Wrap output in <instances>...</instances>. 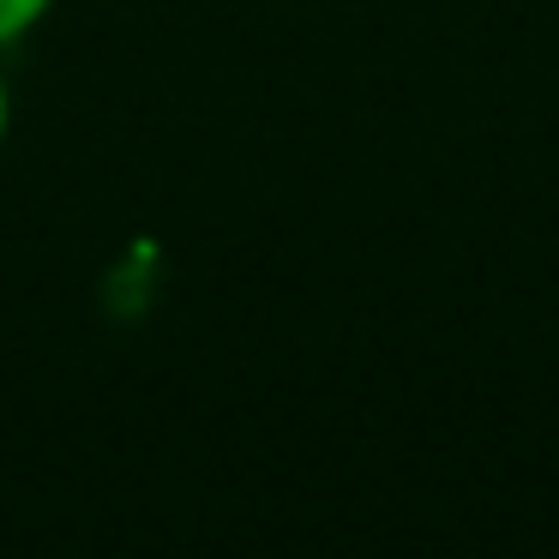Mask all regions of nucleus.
Here are the masks:
<instances>
[{
	"instance_id": "1",
	"label": "nucleus",
	"mask_w": 559,
	"mask_h": 559,
	"mask_svg": "<svg viewBox=\"0 0 559 559\" xmlns=\"http://www.w3.org/2000/svg\"><path fill=\"white\" fill-rule=\"evenodd\" d=\"M55 0H0V49H13V43H25L31 31L49 19Z\"/></svg>"
},
{
	"instance_id": "2",
	"label": "nucleus",
	"mask_w": 559,
	"mask_h": 559,
	"mask_svg": "<svg viewBox=\"0 0 559 559\" xmlns=\"http://www.w3.org/2000/svg\"><path fill=\"white\" fill-rule=\"evenodd\" d=\"M7 127H13V91H7V79H0V139H7Z\"/></svg>"
}]
</instances>
